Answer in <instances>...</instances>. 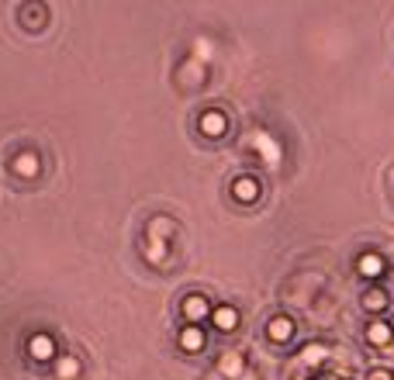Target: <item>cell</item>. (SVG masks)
<instances>
[{
  "instance_id": "obj_1",
  "label": "cell",
  "mask_w": 394,
  "mask_h": 380,
  "mask_svg": "<svg viewBox=\"0 0 394 380\" xmlns=\"http://www.w3.org/2000/svg\"><path fill=\"white\" fill-rule=\"evenodd\" d=\"M211 301L204 297V294H187L184 301H180V315H184V322L187 325H200L204 318H211Z\"/></svg>"
},
{
  "instance_id": "obj_2",
  "label": "cell",
  "mask_w": 394,
  "mask_h": 380,
  "mask_svg": "<svg viewBox=\"0 0 394 380\" xmlns=\"http://www.w3.org/2000/svg\"><path fill=\"white\" fill-rule=\"evenodd\" d=\"M28 356H31L35 363H56V360H59L56 339H52L49 332H35V335L28 339Z\"/></svg>"
},
{
  "instance_id": "obj_3",
  "label": "cell",
  "mask_w": 394,
  "mask_h": 380,
  "mask_svg": "<svg viewBox=\"0 0 394 380\" xmlns=\"http://www.w3.org/2000/svg\"><path fill=\"white\" fill-rule=\"evenodd\" d=\"M356 274H360L363 280H381V277L388 274V260H384L381 253L367 249V253L356 256Z\"/></svg>"
},
{
  "instance_id": "obj_4",
  "label": "cell",
  "mask_w": 394,
  "mask_h": 380,
  "mask_svg": "<svg viewBox=\"0 0 394 380\" xmlns=\"http://www.w3.org/2000/svg\"><path fill=\"white\" fill-rule=\"evenodd\" d=\"M197 125H200V135H207V138H225V135H228V114H225L221 107L204 111Z\"/></svg>"
},
{
  "instance_id": "obj_5",
  "label": "cell",
  "mask_w": 394,
  "mask_h": 380,
  "mask_svg": "<svg viewBox=\"0 0 394 380\" xmlns=\"http://www.w3.org/2000/svg\"><path fill=\"white\" fill-rule=\"evenodd\" d=\"M249 145L260 152V159H263L267 166H277V163H281V142H277L274 135H267V132H253Z\"/></svg>"
},
{
  "instance_id": "obj_6",
  "label": "cell",
  "mask_w": 394,
  "mask_h": 380,
  "mask_svg": "<svg viewBox=\"0 0 394 380\" xmlns=\"http://www.w3.org/2000/svg\"><path fill=\"white\" fill-rule=\"evenodd\" d=\"M10 170H14V177H21V180H35V177L42 173V159H38V152L24 149V152H17V156L10 159Z\"/></svg>"
},
{
  "instance_id": "obj_7",
  "label": "cell",
  "mask_w": 394,
  "mask_h": 380,
  "mask_svg": "<svg viewBox=\"0 0 394 380\" xmlns=\"http://www.w3.org/2000/svg\"><path fill=\"white\" fill-rule=\"evenodd\" d=\"M363 335H367V342H370L374 349H388L394 342V325L384 322V318H374V322L363 328Z\"/></svg>"
},
{
  "instance_id": "obj_8",
  "label": "cell",
  "mask_w": 394,
  "mask_h": 380,
  "mask_svg": "<svg viewBox=\"0 0 394 380\" xmlns=\"http://www.w3.org/2000/svg\"><path fill=\"white\" fill-rule=\"evenodd\" d=\"M294 328H297V325H294V318H291V315H274V318L267 322V339L284 346V342H291V339H294Z\"/></svg>"
},
{
  "instance_id": "obj_9",
  "label": "cell",
  "mask_w": 394,
  "mask_h": 380,
  "mask_svg": "<svg viewBox=\"0 0 394 380\" xmlns=\"http://www.w3.org/2000/svg\"><path fill=\"white\" fill-rule=\"evenodd\" d=\"M177 346H180L184 353H200V349L207 346V332H204L200 325H184L180 335H177Z\"/></svg>"
},
{
  "instance_id": "obj_10",
  "label": "cell",
  "mask_w": 394,
  "mask_h": 380,
  "mask_svg": "<svg viewBox=\"0 0 394 380\" xmlns=\"http://www.w3.org/2000/svg\"><path fill=\"white\" fill-rule=\"evenodd\" d=\"M232 197L239 204H256L260 200V180L256 177H235L232 180Z\"/></svg>"
},
{
  "instance_id": "obj_11",
  "label": "cell",
  "mask_w": 394,
  "mask_h": 380,
  "mask_svg": "<svg viewBox=\"0 0 394 380\" xmlns=\"http://www.w3.org/2000/svg\"><path fill=\"white\" fill-rule=\"evenodd\" d=\"M211 325L218 328V332H235L239 328V311L232 308V304H214V311H211Z\"/></svg>"
},
{
  "instance_id": "obj_12",
  "label": "cell",
  "mask_w": 394,
  "mask_h": 380,
  "mask_svg": "<svg viewBox=\"0 0 394 380\" xmlns=\"http://www.w3.org/2000/svg\"><path fill=\"white\" fill-rule=\"evenodd\" d=\"M388 304H391V294H388L384 287H370V290H363V308H367L370 315H384Z\"/></svg>"
},
{
  "instance_id": "obj_13",
  "label": "cell",
  "mask_w": 394,
  "mask_h": 380,
  "mask_svg": "<svg viewBox=\"0 0 394 380\" xmlns=\"http://www.w3.org/2000/svg\"><path fill=\"white\" fill-rule=\"evenodd\" d=\"M204 77H207V66H204V59H187L184 66H180V80L184 84H191V87H200L204 84Z\"/></svg>"
},
{
  "instance_id": "obj_14",
  "label": "cell",
  "mask_w": 394,
  "mask_h": 380,
  "mask_svg": "<svg viewBox=\"0 0 394 380\" xmlns=\"http://www.w3.org/2000/svg\"><path fill=\"white\" fill-rule=\"evenodd\" d=\"M173 232H177V225H173V218H166V214H159V218H152V221H149V239L166 242Z\"/></svg>"
},
{
  "instance_id": "obj_15",
  "label": "cell",
  "mask_w": 394,
  "mask_h": 380,
  "mask_svg": "<svg viewBox=\"0 0 394 380\" xmlns=\"http://www.w3.org/2000/svg\"><path fill=\"white\" fill-rule=\"evenodd\" d=\"M218 370H221L225 377H239V374L246 370V360H242L239 353H225V356L218 360Z\"/></svg>"
},
{
  "instance_id": "obj_16",
  "label": "cell",
  "mask_w": 394,
  "mask_h": 380,
  "mask_svg": "<svg viewBox=\"0 0 394 380\" xmlns=\"http://www.w3.org/2000/svg\"><path fill=\"white\" fill-rule=\"evenodd\" d=\"M56 377L77 380L80 377V360H77V356H59V360H56Z\"/></svg>"
},
{
  "instance_id": "obj_17",
  "label": "cell",
  "mask_w": 394,
  "mask_h": 380,
  "mask_svg": "<svg viewBox=\"0 0 394 380\" xmlns=\"http://www.w3.org/2000/svg\"><path fill=\"white\" fill-rule=\"evenodd\" d=\"M166 253H170V249H166V242H159V239H149V242L142 246V256H145L152 267H156V263H163V260H166Z\"/></svg>"
},
{
  "instance_id": "obj_18",
  "label": "cell",
  "mask_w": 394,
  "mask_h": 380,
  "mask_svg": "<svg viewBox=\"0 0 394 380\" xmlns=\"http://www.w3.org/2000/svg\"><path fill=\"white\" fill-rule=\"evenodd\" d=\"M325 356H329V349H325L322 342H308V346L301 349V360H304V363H311V367H315V363H322Z\"/></svg>"
},
{
  "instance_id": "obj_19",
  "label": "cell",
  "mask_w": 394,
  "mask_h": 380,
  "mask_svg": "<svg viewBox=\"0 0 394 380\" xmlns=\"http://www.w3.org/2000/svg\"><path fill=\"white\" fill-rule=\"evenodd\" d=\"M21 17L28 21V28H42V24H45V10H42L38 3H31V7H24V10H21Z\"/></svg>"
},
{
  "instance_id": "obj_20",
  "label": "cell",
  "mask_w": 394,
  "mask_h": 380,
  "mask_svg": "<svg viewBox=\"0 0 394 380\" xmlns=\"http://www.w3.org/2000/svg\"><path fill=\"white\" fill-rule=\"evenodd\" d=\"M367 380H394V374H391V370H384V367H377V370H370V374H367Z\"/></svg>"
},
{
  "instance_id": "obj_21",
  "label": "cell",
  "mask_w": 394,
  "mask_h": 380,
  "mask_svg": "<svg viewBox=\"0 0 394 380\" xmlns=\"http://www.w3.org/2000/svg\"><path fill=\"white\" fill-rule=\"evenodd\" d=\"M194 49H197V59H207V56H211V52H207V42H204V38H197Z\"/></svg>"
}]
</instances>
